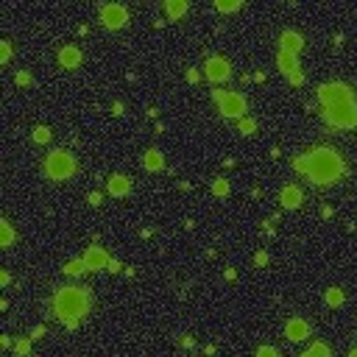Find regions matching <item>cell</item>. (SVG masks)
<instances>
[{
	"label": "cell",
	"mask_w": 357,
	"mask_h": 357,
	"mask_svg": "<svg viewBox=\"0 0 357 357\" xmlns=\"http://www.w3.org/2000/svg\"><path fill=\"white\" fill-rule=\"evenodd\" d=\"M215 9H218V11H237L240 3H237V0H218Z\"/></svg>",
	"instance_id": "25"
},
{
	"label": "cell",
	"mask_w": 357,
	"mask_h": 357,
	"mask_svg": "<svg viewBox=\"0 0 357 357\" xmlns=\"http://www.w3.org/2000/svg\"><path fill=\"white\" fill-rule=\"evenodd\" d=\"M84 271H87V262L84 260H73V262L64 265V273H70V276H81Z\"/></svg>",
	"instance_id": "19"
},
{
	"label": "cell",
	"mask_w": 357,
	"mask_h": 357,
	"mask_svg": "<svg viewBox=\"0 0 357 357\" xmlns=\"http://www.w3.org/2000/svg\"><path fill=\"white\" fill-rule=\"evenodd\" d=\"M100 22H103L106 28H112V31L123 28V25L128 22L126 6H120V3H106V6H100Z\"/></svg>",
	"instance_id": "8"
},
{
	"label": "cell",
	"mask_w": 357,
	"mask_h": 357,
	"mask_svg": "<svg viewBox=\"0 0 357 357\" xmlns=\"http://www.w3.org/2000/svg\"><path fill=\"white\" fill-rule=\"evenodd\" d=\"M28 351H31V338H28V340H17V343H14V354L17 357H28Z\"/></svg>",
	"instance_id": "24"
},
{
	"label": "cell",
	"mask_w": 357,
	"mask_h": 357,
	"mask_svg": "<svg viewBox=\"0 0 357 357\" xmlns=\"http://www.w3.org/2000/svg\"><path fill=\"white\" fill-rule=\"evenodd\" d=\"M112 115H123V103H115V106H112Z\"/></svg>",
	"instance_id": "36"
},
{
	"label": "cell",
	"mask_w": 357,
	"mask_h": 357,
	"mask_svg": "<svg viewBox=\"0 0 357 357\" xmlns=\"http://www.w3.org/2000/svg\"><path fill=\"white\" fill-rule=\"evenodd\" d=\"M182 346H184V349H193V338H190V335H184V338H182Z\"/></svg>",
	"instance_id": "35"
},
{
	"label": "cell",
	"mask_w": 357,
	"mask_h": 357,
	"mask_svg": "<svg viewBox=\"0 0 357 357\" xmlns=\"http://www.w3.org/2000/svg\"><path fill=\"white\" fill-rule=\"evenodd\" d=\"M279 201H282L284 209H299L301 206V190L296 187V184H288V187H282V193H279Z\"/></svg>",
	"instance_id": "13"
},
{
	"label": "cell",
	"mask_w": 357,
	"mask_h": 357,
	"mask_svg": "<svg viewBox=\"0 0 357 357\" xmlns=\"http://www.w3.org/2000/svg\"><path fill=\"white\" fill-rule=\"evenodd\" d=\"M59 64L64 67V70H76V67L81 64V50L73 48V45L61 48V50H59Z\"/></svg>",
	"instance_id": "14"
},
{
	"label": "cell",
	"mask_w": 357,
	"mask_h": 357,
	"mask_svg": "<svg viewBox=\"0 0 357 357\" xmlns=\"http://www.w3.org/2000/svg\"><path fill=\"white\" fill-rule=\"evenodd\" d=\"M0 232H3V240H0V245H3V248H9V245H11V240H14L11 223H9V221H0Z\"/></svg>",
	"instance_id": "21"
},
{
	"label": "cell",
	"mask_w": 357,
	"mask_h": 357,
	"mask_svg": "<svg viewBox=\"0 0 357 357\" xmlns=\"http://www.w3.org/2000/svg\"><path fill=\"white\" fill-rule=\"evenodd\" d=\"M257 357H279V351L273 349V346H260V349H257Z\"/></svg>",
	"instance_id": "27"
},
{
	"label": "cell",
	"mask_w": 357,
	"mask_h": 357,
	"mask_svg": "<svg viewBox=\"0 0 357 357\" xmlns=\"http://www.w3.org/2000/svg\"><path fill=\"white\" fill-rule=\"evenodd\" d=\"M204 73H206V78H209L212 84H221V81H226V78L232 76V64H229L223 56H209L206 64H204Z\"/></svg>",
	"instance_id": "9"
},
{
	"label": "cell",
	"mask_w": 357,
	"mask_h": 357,
	"mask_svg": "<svg viewBox=\"0 0 357 357\" xmlns=\"http://www.w3.org/2000/svg\"><path fill=\"white\" fill-rule=\"evenodd\" d=\"M254 131H257V123L251 117H243L240 120V134H254Z\"/></svg>",
	"instance_id": "26"
},
{
	"label": "cell",
	"mask_w": 357,
	"mask_h": 357,
	"mask_svg": "<svg viewBox=\"0 0 357 357\" xmlns=\"http://www.w3.org/2000/svg\"><path fill=\"white\" fill-rule=\"evenodd\" d=\"M165 9H167V17H170V20H178V17L187 14V0H167Z\"/></svg>",
	"instance_id": "17"
},
{
	"label": "cell",
	"mask_w": 357,
	"mask_h": 357,
	"mask_svg": "<svg viewBox=\"0 0 357 357\" xmlns=\"http://www.w3.org/2000/svg\"><path fill=\"white\" fill-rule=\"evenodd\" d=\"M310 335V324L301 321V318H290L288 327H284V338L288 340H304Z\"/></svg>",
	"instance_id": "11"
},
{
	"label": "cell",
	"mask_w": 357,
	"mask_h": 357,
	"mask_svg": "<svg viewBox=\"0 0 357 357\" xmlns=\"http://www.w3.org/2000/svg\"><path fill=\"white\" fill-rule=\"evenodd\" d=\"M81 260L87 262V268H89V271H103V268L109 265V257H106V251L100 248V245H89V248H87V254H84Z\"/></svg>",
	"instance_id": "10"
},
{
	"label": "cell",
	"mask_w": 357,
	"mask_h": 357,
	"mask_svg": "<svg viewBox=\"0 0 357 357\" xmlns=\"http://www.w3.org/2000/svg\"><path fill=\"white\" fill-rule=\"evenodd\" d=\"M212 193H215L218 198H226L229 195V182L226 178H215V182H212Z\"/></svg>",
	"instance_id": "22"
},
{
	"label": "cell",
	"mask_w": 357,
	"mask_h": 357,
	"mask_svg": "<svg viewBox=\"0 0 357 357\" xmlns=\"http://www.w3.org/2000/svg\"><path fill=\"white\" fill-rule=\"evenodd\" d=\"M76 167H78L76 156H73L70 151H64V148L50 151V156L45 159V173H48L53 182H67V178H73Z\"/></svg>",
	"instance_id": "3"
},
{
	"label": "cell",
	"mask_w": 357,
	"mask_h": 357,
	"mask_svg": "<svg viewBox=\"0 0 357 357\" xmlns=\"http://www.w3.org/2000/svg\"><path fill=\"white\" fill-rule=\"evenodd\" d=\"M87 201H89L92 206H98V204H100V193H89V195H87Z\"/></svg>",
	"instance_id": "32"
},
{
	"label": "cell",
	"mask_w": 357,
	"mask_h": 357,
	"mask_svg": "<svg viewBox=\"0 0 357 357\" xmlns=\"http://www.w3.org/2000/svg\"><path fill=\"white\" fill-rule=\"evenodd\" d=\"M324 120L335 128H354L357 126V103H338L321 112Z\"/></svg>",
	"instance_id": "5"
},
{
	"label": "cell",
	"mask_w": 357,
	"mask_h": 357,
	"mask_svg": "<svg viewBox=\"0 0 357 357\" xmlns=\"http://www.w3.org/2000/svg\"><path fill=\"white\" fill-rule=\"evenodd\" d=\"M92 307V296L87 288H59L53 296V312L67 329H76L78 321L89 312Z\"/></svg>",
	"instance_id": "2"
},
{
	"label": "cell",
	"mask_w": 357,
	"mask_h": 357,
	"mask_svg": "<svg viewBox=\"0 0 357 357\" xmlns=\"http://www.w3.org/2000/svg\"><path fill=\"white\" fill-rule=\"evenodd\" d=\"M293 167L307 176L310 184H318V187H327V184H335L346 176V162L338 151L332 148H312L307 154L296 156Z\"/></svg>",
	"instance_id": "1"
},
{
	"label": "cell",
	"mask_w": 357,
	"mask_h": 357,
	"mask_svg": "<svg viewBox=\"0 0 357 357\" xmlns=\"http://www.w3.org/2000/svg\"><path fill=\"white\" fill-rule=\"evenodd\" d=\"M37 338H45V327H33V332H31V340H37Z\"/></svg>",
	"instance_id": "33"
},
{
	"label": "cell",
	"mask_w": 357,
	"mask_h": 357,
	"mask_svg": "<svg viewBox=\"0 0 357 357\" xmlns=\"http://www.w3.org/2000/svg\"><path fill=\"white\" fill-rule=\"evenodd\" d=\"M301 357H329V346L327 343H312Z\"/></svg>",
	"instance_id": "18"
},
{
	"label": "cell",
	"mask_w": 357,
	"mask_h": 357,
	"mask_svg": "<svg viewBox=\"0 0 357 357\" xmlns=\"http://www.w3.org/2000/svg\"><path fill=\"white\" fill-rule=\"evenodd\" d=\"M279 42H282V50H288V53H296V56H299V50L304 48V39H301L296 31H284Z\"/></svg>",
	"instance_id": "15"
},
{
	"label": "cell",
	"mask_w": 357,
	"mask_h": 357,
	"mask_svg": "<svg viewBox=\"0 0 357 357\" xmlns=\"http://www.w3.org/2000/svg\"><path fill=\"white\" fill-rule=\"evenodd\" d=\"M33 142H39V145L50 142V128L48 126H37V128H33Z\"/></svg>",
	"instance_id": "23"
},
{
	"label": "cell",
	"mask_w": 357,
	"mask_h": 357,
	"mask_svg": "<svg viewBox=\"0 0 357 357\" xmlns=\"http://www.w3.org/2000/svg\"><path fill=\"white\" fill-rule=\"evenodd\" d=\"M254 262H257V268H262V265H268V251H257V257H254Z\"/></svg>",
	"instance_id": "30"
},
{
	"label": "cell",
	"mask_w": 357,
	"mask_h": 357,
	"mask_svg": "<svg viewBox=\"0 0 357 357\" xmlns=\"http://www.w3.org/2000/svg\"><path fill=\"white\" fill-rule=\"evenodd\" d=\"M212 95H215L218 109H221L223 117H240V120L245 117V98L240 92H221V89H215Z\"/></svg>",
	"instance_id": "6"
},
{
	"label": "cell",
	"mask_w": 357,
	"mask_h": 357,
	"mask_svg": "<svg viewBox=\"0 0 357 357\" xmlns=\"http://www.w3.org/2000/svg\"><path fill=\"white\" fill-rule=\"evenodd\" d=\"M349 357H357V349H351V351H349Z\"/></svg>",
	"instance_id": "37"
},
{
	"label": "cell",
	"mask_w": 357,
	"mask_h": 357,
	"mask_svg": "<svg viewBox=\"0 0 357 357\" xmlns=\"http://www.w3.org/2000/svg\"><path fill=\"white\" fill-rule=\"evenodd\" d=\"M106 271L117 273V271H120V262H117V260H109V265H106Z\"/></svg>",
	"instance_id": "34"
},
{
	"label": "cell",
	"mask_w": 357,
	"mask_h": 357,
	"mask_svg": "<svg viewBox=\"0 0 357 357\" xmlns=\"http://www.w3.org/2000/svg\"><path fill=\"white\" fill-rule=\"evenodd\" d=\"M276 64H279V70H282L284 76L290 78V84H296V87H301V84H304V73L299 70V56H296V53H288V50H279V56H276Z\"/></svg>",
	"instance_id": "7"
},
{
	"label": "cell",
	"mask_w": 357,
	"mask_h": 357,
	"mask_svg": "<svg viewBox=\"0 0 357 357\" xmlns=\"http://www.w3.org/2000/svg\"><path fill=\"white\" fill-rule=\"evenodd\" d=\"M9 59H11V45L9 42H0V61L6 64Z\"/></svg>",
	"instance_id": "28"
},
{
	"label": "cell",
	"mask_w": 357,
	"mask_h": 357,
	"mask_svg": "<svg viewBox=\"0 0 357 357\" xmlns=\"http://www.w3.org/2000/svg\"><path fill=\"white\" fill-rule=\"evenodd\" d=\"M17 87H28V84H31V76H28V73H17Z\"/></svg>",
	"instance_id": "29"
},
{
	"label": "cell",
	"mask_w": 357,
	"mask_h": 357,
	"mask_svg": "<svg viewBox=\"0 0 357 357\" xmlns=\"http://www.w3.org/2000/svg\"><path fill=\"white\" fill-rule=\"evenodd\" d=\"M187 81H190V84L198 81V70H195V67H190V70H187Z\"/></svg>",
	"instance_id": "31"
},
{
	"label": "cell",
	"mask_w": 357,
	"mask_h": 357,
	"mask_svg": "<svg viewBox=\"0 0 357 357\" xmlns=\"http://www.w3.org/2000/svg\"><path fill=\"white\" fill-rule=\"evenodd\" d=\"M106 190H109V195H115V198H123V195H128V190H131V178L123 176V173H115V176L109 178V184H106Z\"/></svg>",
	"instance_id": "12"
},
{
	"label": "cell",
	"mask_w": 357,
	"mask_h": 357,
	"mask_svg": "<svg viewBox=\"0 0 357 357\" xmlns=\"http://www.w3.org/2000/svg\"><path fill=\"white\" fill-rule=\"evenodd\" d=\"M142 165H145V170L156 173V170H162V167H165V159H162V154H159L156 148H151V151H145Z\"/></svg>",
	"instance_id": "16"
},
{
	"label": "cell",
	"mask_w": 357,
	"mask_h": 357,
	"mask_svg": "<svg viewBox=\"0 0 357 357\" xmlns=\"http://www.w3.org/2000/svg\"><path fill=\"white\" fill-rule=\"evenodd\" d=\"M318 100L324 103V109L338 103H354V92H351V87H346L340 81H329L318 87Z\"/></svg>",
	"instance_id": "4"
},
{
	"label": "cell",
	"mask_w": 357,
	"mask_h": 357,
	"mask_svg": "<svg viewBox=\"0 0 357 357\" xmlns=\"http://www.w3.org/2000/svg\"><path fill=\"white\" fill-rule=\"evenodd\" d=\"M327 304L329 307H340V304H343V290H340V288H329L327 290Z\"/></svg>",
	"instance_id": "20"
}]
</instances>
